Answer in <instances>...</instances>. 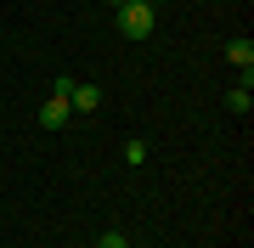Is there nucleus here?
Returning a JSON list of instances; mask_svg holds the SVG:
<instances>
[{"mask_svg":"<svg viewBox=\"0 0 254 248\" xmlns=\"http://www.w3.org/2000/svg\"><path fill=\"white\" fill-rule=\"evenodd\" d=\"M108 6H113V11H119V6H125V0H108Z\"/></svg>","mask_w":254,"mask_h":248,"instance_id":"8","label":"nucleus"},{"mask_svg":"<svg viewBox=\"0 0 254 248\" xmlns=\"http://www.w3.org/2000/svg\"><path fill=\"white\" fill-rule=\"evenodd\" d=\"M96 248H130V237H125V231H102V243Z\"/></svg>","mask_w":254,"mask_h":248,"instance_id":"7","label":"nucleus"},{"mask_svg":"<svg viewBox=\"0 0 254 248\" xmlns=\"http://www.w3.org/2000/svg\"><path fill=\"white\" fill-rule=\"evenodd\" d=\"M226 107H232V113H243V119H249V107H254V96H249V85H237V91L226 96Z\"/></svg>","mask_w":254,"mask_h":248,"instance_id":"5","label":"nucleus"},{"mask_svg":"<svg viewBox=\"0 0 254 248\" xmlns=\"http://www.w3.org/2000/svg\"><path fill=\"white\" fill-rule=\"evenodd\" d=\"M125 164H147V141H141V136L125 141Z\"/></svg>","mask_w":254,"mask_h":248,"instance_id":"6","label":"nucleus"},{"mask_svg":"<svg viewBox=\"0 0 254 248\" xmlns=\"http://www.w3.org/2000/svg\"><path fill=\"white\" fill-rule=\"evenodd\" d=\"M68 119H73V107H68V96H51L46 107H40V124H46V130H63Z\"/></svg>","mask_w":254,"mask_h":248,"instance_id":"3","label":"nucleus"},{"mask_svg":"<svg viewBox=\"0 0 254 248\" xmlns=\"http://www.w3.org/2000/svg\"><path fill=\"white\" fill-rule=\"evenodd\" d=\"M68 107L73 113H96L102 107V85H79V79H73L68 85Z\"/></svg>","mask_w":254,"mask_h":248,"instance_id":"2","label":"nucleus"},{"mask_svg":"<svg viewBox=\"0 0 254 248\" xmlns=\"http://www.w3.org/2000/svg\"><path fill=\"white\" fill-rule=\"evenodd\" d=\"M226 56H232L237 68H243V74H249V68H254V40H249V34H237V40H226Z\"/></svg>","mask_w":254,"mask_h":248,"instance_id":"4","label":"nucleus"},{"mask_svg":"<svg viewBox=\"0 0 254 248\" xmlns=\"http://www.w3.org/2000/svg\"><path fill=\"white\" fill-rule=\"evenodd\" d=\"M113 17H119V34L125 40H147L153 34V0H125Z\"/></svg>","mask_w":254,"mask_h":248,"instance_id":"1","label":"nucleus"}]
</instances>
